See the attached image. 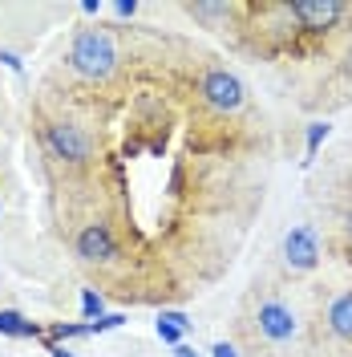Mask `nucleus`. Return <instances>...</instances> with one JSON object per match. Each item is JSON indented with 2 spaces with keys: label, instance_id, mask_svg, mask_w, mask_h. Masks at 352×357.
<instances>
[{
  "label": "nucleus",
  "instance_id": "17",
  "mask_svg": "<svg viewBox=\"0 0 352 357\" xmlns=\"http://www.w3.org/2000/svg\"><path fill=\"white\" fill-rule=\"evenodd\" d=\"M0 61H4V69H13L17 77L24 73V61H21V53H13V49H0Z\"/></svg>",
  "mask_w": 352,
  "mask_h": 357
},
{
  "label": "nucleus",
  "instance_id": "14",
  "mask_svg": "<svg viewBox=\"0 0 352 357\" xmlns=\"http://www.w3.org/2000/svg\"><path fill=\"white\" fill-rule=\"evenodd\" d=\"M328 134H332L328 122H312V126H308V158H304V167H312V158L320 155V142H324Z\"/></svg>",
  "mask_w": 352,
  "mask_h": 357
},
{
  "label": "nucleus",
  "instance_id": "20",
  "mask_svg": "<svg viewBox=\"0 0 352 357\" xmlns=\"http://www.w3.org/2000/svg\"><path fill=\"white\" fill-rule=\"evenodd\" d=\"M170 357H207V354H198L195 345H186V341H182V345H175V354Z\"/></svg>",
  "mask_w": 352,
  "mask_h": 357
},
{
  "label": "nucleus",
  "instance_id": "2",
  "mask_svg": "<svg viewBox=\"0 0 352 357\" xmlns=\"http://www.w3.org/2000/svg\"><path fill=\"white\" fill-rule=\"evenodd\" d=\"M198 102L211 114H219V118H231V114H239L247 106V86L239 82V73L211 66L198 77Z\"/></svg>",
  "mask_w": 352,
  "mask_h": 357
},
{
  "label": "nucleus",
  "instance_id": "8",
  "mask_svg": "<svg viewBox=\"0 0 352 357\" xmlns=\"http://www.w3.org/2000/svg\"><path fill=\"white\" fill-rule=\"evenodd\" d=\"M154 333H158L162 345H170V349H175V345H182L186 337L195 333V321H191L182 309H162L154 317Z\"/></svg>",
  "mask_w": 352,
  "mask_h": 357
},
{
  "label": "nucleus",
  "instance_id": "5",
  "mask_svg": "<svg viewBox=\"0 0 352 357\" xmlns=\"http://www.w3.org/2000/svg\"><path fill=\"white\" fill-rule=\"evenodd\" d=\"M251 325H255V333L264 337L267 345H287V341H296V333H300V317H296V309H291L287 301H280V296L259 301Z\"/></svg>",
  "mask_w": 352,
  "mask_h": 357
},
{
  "label": "nucleus",
  "instance_id": "15",
  "mask_svg": "<svg viewBox=\"0 0 352 357\" xmlns=\"http://www.w3.org/2000/svg\"><path fill=\"white\" fill-rule=\"evenodd\" d=\"M122 325H126V312H106V317L89 321V337H102V333H110V329H122Z\"/></svg>",
  "mask_w": 352,
  "mask_h": 357
},
{
  "label": "nucleus",
  "instance_id": "4",
  "mask_svg": "<svg viewBox=\"0 0 352 357\" xmlns=\"http://www.w3.org/2000/svg\"><path fill=\"white\" fill-rule=\"evenodd\" d=\"M287 17L296 21L300 33L324 37V33H332L344 17H352V4H344V0H291V4H287Z\"/></svg>",
  "mask_w": 352,
  "mask_h": 357
},
{
  "label": "nucleus",
  "instance_id": "12",
  "mask_svg": "<svg viewBox=\"0 0 352 357\" xmlns=\"http://www.w3.org/2000/svg\"><path fill=\"white\" fill-rule=\"evenodd\" d=\"M81 317H86V325L97 321V317H106V296L97 289H81Z\"/></svg>",
  "mask_w": 352,
  "mask_h": 357
},
{
  "label": "nucleus",
  "instance_id": "7",
  "mask_svg": "<svg viewBox=\"0 0 352 357\" xmlns=\"http://www.w3.org/2000/svg\"><path fill=\"white\" fill-rule=\"evenodd\" d=\"M73 252H77V260H86V264H113L122 252H118V236H113V227L106 220H93L86 223L81 231H77V240H73Z\"/></svg>",
  "mask_w": 352,
  "mask_h": 357
},
{
  "label": "nucleus",
  "instance_id": "19",
  "mask_svg": "<svg viewBox=\"0 0 352 357\" xmlns=\"http://www.w3.org/2000/svg\"><path fill=\"white\" fill-rule=\"evenodd\" d=\"M102 8H106V0H81V13H86V17H97Z\"/></svg>",
  "mask_w": 352,
  "mask_h": 357
},
{
  "label": "nucleus",
  "instance_id": "3",
  "mask_svg": "<svg viewBox=\"0 0 352 357\" xmlns=\"http://www.w3.org/2000/svg\"><path fill=\"white\" fill-rule=\"evenodd\" d=\"M41 138H45V146H49V155L69 162V167H86L89 158H93V138L77 122H45Z\"/></svg>",
  "mask_w": 352,
  "mask_h": 357
},
{
  "label": "nucleus",
  "instance_id": "11",
  "mask_svg": "<svg viewBox=\"0 0 352 357\" xmlns=\"http://www.w3.org/2000/svg\"><path fill=\"white\" fill-rule=\"evenodd\" d=\"M0 333L4 337H45V329L17 309H0Z\"/></svg>",
  "mask_w": 352,
  "mask_h": 357
},
{
  "label": "nucleus",
  "instance_id": "21",
  "mask_svg": "<svg viewBox=\"0 0 352 357\" xmlns=\"http://www.w3.org/2000/svg\"><path fill=\"white\" fill-rule=\"evenodd\" d=\"M49 357H77L69 345H49Z\"/></svg>",
  "mask_w": 352,
  "mask_h": 357
},
{
  "label": "nucleus",
  "instance_id": "9",
  "mask_svg": "<svg viewBox=\"0 0 352 357\" xmlns=\"http://www.w3.org/2000/svg\"><path fill=\"white\" fill-rule=\"evenodd\" d=\"M324 325L336 341L352 345V289H344L340 296H332L328 309H324Z\"/></svg>",
  "mask_w": 352,
  "mask_h": 357
},
{
  "label": "nucleus",
  "instance_id": "13",
  "mask_svg": "<svg viewBox=\"0 0 352 357\" xmlns=\"http://www.w3.org/2000/svg\"><path fill=\"white\" fill-rule=\"evenodd\" d=\"M73 337H89V325H65V321H57L49 329V345H61V341H73Z\"/></svg>",
  "mask_w": 352,
  "mask_h": 357
},
{
  "label": "nucleus",
  "instance_id": "18",
  "mask_svg": "<svg viewBox=\"0 0 352 357\" xmlns=\"http://www.w3.org/2000/svg\"><path fill=\"white\" fill-rule=\"evenodd\" d=\"M211 357H239V349H235L231 341H215V345H211Z\"/></svg>",
  "mask_w": 352,
  "mask_h": 357
},
{
  "label": "nucleus",
  "instance_id": "10",
  "mask_svg": "<svg viewBox=\"0 0 352 357\" xmlns=\"http://www.w3.org/2000/svg\"><path fill=\"white\" fill-rule=\"evenodd\" d=\"M182 13L195 17V21H202L207 29H219L231 13H239V4H227V0H198V4H182Z\"/></svg>",
  "mask_w": 352,
  "mask_h": 357
},
{
  "label": "nucleus",
  "instance_id": "16",
  "mask_svg": "<svg viewBox=\"0 0 352 357\" xmlns=\"http://www.w3.org/2000/svg\"><path fill=\"white\" fill-rule=\"evenodd\" d=\"M106 8H113V17H138V0H113V4H106Z\"/></svg>",
  "mask_w": 352,
  "mask_h": 357
},
{
  "label": "nucleus",
  "instance_id": "6",
  "mask_svg": "<svg viewBox=\"0 0 352 357\" xmlns=\"http://www.w3.org/2000/svg\"><path fill=\"white\" fill-rule=\"evenodd\" d=\"M324 260V244H320V231L312 223H296L284 236V264L291 272H312Z\"/></svg>",
  "mask_w": 352,
  "mask_h": 357
},
{
  "label": "nucleus",
  "instance_id": "1",
  "mask_svg": "<svg viewBox=\"0 0 352 357\" xmlns=\"http://www.w3.org/2000/svg\"><path fill=\"white\" fill-rule=\"evenodd\" d=\"M118 61H122L118 41H113L110 29H102V24L77 29V33H73V41H69V49H65V66L73 69L81 82H93V86L113 82Z\"/></svg>",
  "mask_w": 352,
  "mask_h": 357
}]
</instances>
